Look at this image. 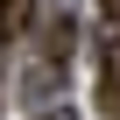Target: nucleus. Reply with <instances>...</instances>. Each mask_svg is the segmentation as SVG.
Here are the masks:
<instances>
[{"instance_id": "nucleus-1", "label": "nucleus", "mask_w": 120, "mask_h": 120, "mask_svg": "<svg viewBox=\"0 0 120 120\" xmlns=\"http://www.w3.org/2000/svg\"><path fill=\"white\" fill-rule=\"evenodd\" d=\"M71 42H78V28H71V14H49L42 21V35H35V64H28V99H56V85H64V71H71Z\"/></svg>"}, {"instance_id": "nucleus-2", "label": "nucleus", "mask_w": 120, "mask_h": 120, "mask_svg": "<svg viewBox=\"0 0 120 120\" xmlns=\"http://www.w3.org/2000/svg\"><path fill=\"white\" fill-rule=\"evenodd\" d=\"M35 28H42V7H35V0H0V56L21 49Z\"/></svg>"}, {"instance_id": "nucleus-3", "label": "nucleus", "mask_w": 120, "mask_h": 120, "mask_svg": "<svg viewBox=\"0 0 120 120\" xmlns=\"http://www.w3.org/2000/svg\"><path fill=\"white\" fill-rule=\"evenodd\" d=\"M99 85H106V106L120 120V28H106V42H99Z\"/></svg>"}, {"instance_id": "nucleus-4", "label": "nucleus", "mask_w": 120, "mask_h": 120, "mask_svg": "<svg viewBox=\"0 0 120 120\" xmlns=\"http://www.w3.org/2000/svg\"><path fill=\"white\" fill-rule=\"evenodd\" d=\"M35 120H78V113H71V106H42Z\"/></svg>"}, {"instance_id": "nucleus-5", "label": "nucleus", "mask_w": 120, "mask_h": 120, "mask_svg": "<svg viewBox=\"0 0 120 120\" xmlns=\"http://www.w3.org/2000/svg\"><path fill=\"white\" fill-rule=\"evenodd\" d=\"M106 21H113V28H120V0H106Z\"/></svg>"}]
</instances>
